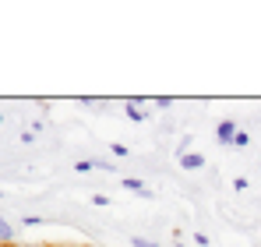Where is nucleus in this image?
Returning a JSON list of instances; mask_svg holds the SVG:
<instances>
[{"label": "nucleus", "mask_w": 261, "mask_h": 247, "mask_svg": "<svg viewBox=\"0 0 261 247\" xmlns=\"http://www.w3.org/2000/svg\"><path fill=\"white\" fill-rule=\"evenodd\" d=\"M233 138H237V124L222 120V124H219V131H216V141H219V145H233Z\"/></svg>", "instance_id": "f257e3e1"}, {"label": "nucleus", "mask_w": 261, "mask_h": 247, "mask_svg": "<svg viewBox=\"0 0 261 247\" xmlns=\"http://www.w3.org/2000/svg\"><path fill=\"white\" fill-rule=\"evenodd\" d=\"M180 166L184 169H201L205 166V156L201 152H187V156H180Z\"/></svg>", "instance_id": "f03ea898"}, {"label": "nucleus", "mask_w": 261, "mask_h": 247, "mask_svg": "<svg viewBox=\"0 0 261 247\" xmlns=\"http://www.w3.org/2000/svg\"><path fill=\"white\" fill-rule=\"evenodd\" d=\"M124 187H127V191H138L141 198H152V194L145 191V184H141V180H134V177H124Z\"/></svg>", "instance_id": "7ed1b4c3"}, {"label": "nucleus", "mask_w": 261, "mask_h": 247, "mask_svg": "<svg viewBox=\"0 0 261 247\" xmlns=\"http://www.w3.org/2000/svg\"><path fill=\"white\" fill-rule=\"evenodd\" d=\"M0 244H14V226L0 219Z\"/></svg>", "instance_id": "20e7f679"}, {"label": "nucleus", "mask_w": 261, "mask_h": 247, "mask_svg": "<svg viewBox=\"0 0 261 247\" xmlns=\"http://www.w3.org/2000/svg\"><path fill=\"white\" fill-rule=\"evenodd\" d=\"M127 120H145V113L138 110V103H134V99L127 103Z\"/></svg>", "instance_id": "39448f33"}, {"label": "nucleus", "mask_w": 261, "mask_h": 247, "mask_svg": "<svg viewBox=\"0 0 261 247\" xmlns=\"http://www.w3.org/2000/svg\"><path fill=\"white\" fill-rule=\"evenodd\" d=\"M247 141H251V134H247V131H237V138H233V145H237V149H244Z\"/></svg>", "instance_id": "423d86ee"}, {"label": "nucleus", "mask_w": 261, "mask_h": 247, "mask_svg": "<svg viewBox=\"0 0 261 247\" xmlns=\"http://www.w3.org/2000/svg\"><path fill=\"white\" fill-rule=\"evenodd\" d=\"M130 247H159V244H155V240H145V237H134Z\"/></svg>", "instance_id": "0eeeda50"}, {"label": "nucleus", "mask_w": 261, "mask_h": 247, "mask_svg": "<svg viewBox=\"0 0 261 247\" xmlns=\"http://www.w3.org/2000/svg\"><path fill=\"white\" fill-rule=\"evenodd\" d=\"M74 169H78V173H92V169H95V163H92V159H82Z\"/></svg>", "instance_id": "6e6552de"}, {"label": "nucleus", "mask_w": 261, "mask_h": 247, "mask_svg": "<svg viewBox=\"0 0 261 247\" xmlns=\"http://www.w3.org/2000/svg\"><path fill=\"white\" fill-rule=\"evenodd\" d=\"M173 247H184V244H173Z\"/></svg>", "instance_id": "1a4fd4ad"}]
</instances>
